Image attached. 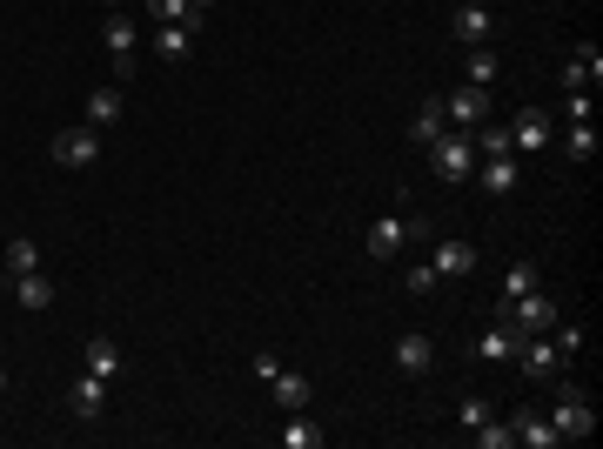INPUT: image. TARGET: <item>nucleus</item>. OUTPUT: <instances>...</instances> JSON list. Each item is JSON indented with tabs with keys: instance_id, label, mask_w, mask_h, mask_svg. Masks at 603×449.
I'll list each match as a JSON object with an SVG mask.
<instances>
[{
	"instance_id": "f257e3e1",
	"label": "nucleus",
	"mask_w": 603,
	"mask_h": 449,
	"mask_svg": "<svg viewBox=\"0 0 603 449\" xmlns=\"http://www.w3.org/2000/svg\"><path fill=\"white\" fill-rule=\"evenodd\" d=\"M496 322H510L516 336H550L563 315H557V295L530 289V295H516V302H496Z\"/></svg>"
},
{
	"instance_id": "f03ea898",
	"label": "nucleus",
	"mask_w": 603,
	"mask_h": 449,
	"mask_svg": "<svg viewBox=\"0 0 603 449\" xmlns=\"http://www.w3.org/2000/svg\"><path fill=\"white\" fill-rule=\"evenodd\" d=\"M429 168L443 181H469L476 175V135H463V128H449V135L429 141Z\"/></svg>"
},
{
	"instance_id": "7ed1b4c3",
	"label": "nucleus",
	"mask_w": 603,
	"mask_h": 449,
	"mask_svg": "<svg viewBox=\"0 0 603 449\" xmlns=\"http://www.w3.org/2000/svg\"><path fill=\"white\" fill-rule=\"evenodd\" d=\"M416 235H423V222H409V215H376V228H369V255H376V262H396Z\"/></svg>"
},
{
	"instance_id": "20e7f679",
	"label": "nucleus",
	"mask_w": 603,
	"mask_h": 449,
	"mask_svg": "<svg viewBox=\"0 0 603 449\" xmlns=\"http://www.w3.org/2000/svg\"><path fill=\"white\" fill-rule=\"evenodd\" d=\"M54 161H61V168H94V161H101V128H88V121H81V128H61V135H54Z\"/></svg>"
},
{
	"instance_id": "39448f33",
	"label": "nucleus",
	"mask_w": 603,
	"mask_h": 449,
	"mask_svg": "<svg viewBox=\"0 0 603 449\" xmlns=\"http://www.w3.org/2000/svg\"><path fill=\"white\" fill-rule=\"evenodd\" d=\"M483 114H490V88H469V81L443 101V121L449 128H463V135L469 128H483Z\"/></svg>"
},
{
	"instance_id": "423d86ee",
	"label": "nucleus",
	"mask_w": 603,
	"mask_h": 449,
	"mask_svg": "<svg viewBox=\"0 0 603 449\" xmlns=\"http://www.w3.org/2000/svg\"><path fill=\"white\" fill-rule=\"evenodd\" d=\"M550 429H557V436H590V429H597V409H590V396L563 389L557 409H550Z\"/></svg>"
},
{
	"instance_id": "0eeeda50",
	"label": "nucleus",
	"mask_w": 603,
	"mask_h": 449,
	"mask_svg": "<svg viewBox=\"0 0 603 449\" xmlns=\"http://www.w3.org/2000/svg\"><path fill=\"white\" fill-rule=\"evenodd\" d=\"M101 409H108V376H74V389H67V416H81V423H94V416H101Z\"/></svg>"
},
{
	"instance_id": "6e6552de",
	"label": "nucleus",
	"mask_w": 603,
	"mask_h": 449,
	"mask_svg": "<svg viewBox=\"0 0 603 449\" xmlns=\"http://www.w3.org/2000/svg\"><path fill=\"white\" fill-rule=\"evenodd\" d=\"M516 369H523V376H536V382H550V376L563 369L557 342H543V336H523V342H516Z\"/></svg>"
},
{
	"instance_id": "1a4fd4ad",
	"label": "nucleus",
	"mask_w": 603,
	"mask_h": 449,
	"mask_svg": "<svg viewBox=\"0 0 603 449\" xmlns=\"http://www.w3.org/2000/svg\"><path fill=\"white\" fill-rule=\"evenodd\" d=\"M429 269L443 275V282L469 275V269H476V242H463V235H449V242H436V255H429Z\"/></svg>"
},
{
	"instance_id": "9d476101",
	"label": "nucleus",
	"mask_w": 603,
	"mask_h": 449,
	"mask_svg": "<svg viewBox=\"0 0 603 449\" xmlns=\"http://www.w3.org/2000/svg\"><path fill=\"white\" fill-rule=\"evenodd\" d=\"M516 181H523V161H516V155H496V161H483V195L510 202V195H516Z\"/></svg>"
},
{
	"instance_id": "9b49d317",
	"label": "nucleus",
	"mask_w": 603,
	"mask_h": 449,
	"mask_svg": "<svg viewBox=\"0 0 603 449\" xmlns=\"http://www.w3.org/2000/svg\"><path fill=\"white\" fill-rule=\"evenodd\" d=\"M510 148L516 155H543V148H550V121H543V114H516V128H510Z\"/></svg>"
},
{
	"instance_id": "f8f14e48",
	"label": "nucleus",
	"mask_w": 603,
	"mask_h": 449,
	"mask_svg": "<svg viewBox=\"0 0 603 449\" xmlns=\"http://www.w3.org/2000/svg\"><path fill=\"white\" fill-rule=\"evenodd\" d=\"M268 396H275L282 409H309L315 382H309V376H295V369H275V376H268Z\"/></svg>"
},
{
	"instance_id": "ddd939ff",
	"label": "nucleus",
	"mask_w": 603,
	"mask_h": 449,
	"mask_svg": "<svg viewBox=\"0 0 603 449\" xmlns=\"http://www.w3.org/2000/svg\"><path fill=\"white\" fill-rule=\"evenodd\" d=\"M429 362H436V342L409 329V336L396 342V369H402V376H429Z\"/></svg>"
},
{
	"instance_id": "4468645a",
	"label": "nucleus",
	"mask_w": 603,
	"mask_h": 449,
	"mask_svg": "<svg viewBox=\"0 0 603 449\" xmlns=\"http://www.w3.org/2000/svg\"><path fill=\"white\" fill-rule=\"evenodd\" d=\"M510 436H516L523 449H557V443H563L557 429H550V416H536V409H523V416H516V423H510Z\"/></svg>"
},
{
	"instance_id": "2eb2a0df",
	"label": "nucleus",
	"mask_w": 603,
	"mask_h": 449,
	"mask_svg": "<svg viewBox=\"0 0 603 449\" xmlns=\"http://www.w3.org/2000/svg\"><path fill=\"white\" fill-rule=\"evenodd\" d=\"M597 74H603V54H597V47H590V41L570 47V61H563V88H590Z\"/></svg>"
},
{
	"instance_id": "dca6fc26",
	"label": "nucleus",
	"mask_w": 603,
	"mask_h": 449,
	"mask_svg": "<svg viewBox=\"0 0 603 449\" xmlns=\"http://www.w3.org/2000/svg\"><path fill=\"white\" fill-rule=\"evenodd\" d=\"M14 302H21L27 315H41V309H54V282H47L41 269H34V275H14Z\"/></svg>"
},
{
	"instance_id": "f3484780",
	"label": "nucleus",
	"mask_w": 603,
	"mask_h": 449,
	"mask_svg": "<svg viewBox=\"0 0 603 449\" xmlns=\"http://www.w3.org/2000/svg\"><path fill=\"white\" fill-rule=\"evenodd\" d=\"M195 34H201V27H181V21L155 27V47H161V61H188V54H195Z\"/></svg>"
},
{
	"instance_id": "a211bd4d",
	"label": "nucleus",
	"mask_w": 603,
	"mask_h": 449,
	"mask_svg": "<svg viewBox=\"0 0 603 449\" xmlns=\"http://www.w3.org/2000/svg\"><path fill=\"white\" fill-rule=\"evenodd\" d=\"M516 342H523V336H516L510 322H496V329H483L476 356H483V362H516Z\"/></svg>"
},
{
	"instance_id": "6ab92c4d",
	"label": "nucleus",
	"mask_w": 603,
	"mask_h": 449,
	"mask_svg": "<svg viewBox=\"0 0 603 449\" xmlns=\"http://www.w3.org/2000/svg\"><path fill=\"white\" fill-rule=\"evenodd\" d=\"M121 114H128L121 88H94V94H88V128H114Z\"/></svg>"
},
{
	"instance_id": "aec40b11",
	"label": "nucleus",
	"mask_w": 603,
	"mask_h": 449,
	"mask_svg": "<svg viewBox=\"0 0 603 449\" xmlns=\"http://www.w3.org/2000/svg\"><path fill=\"white\" fill-rule=\"evenodd\" d=\"M456 41H463V47L490 41V7H469V0H463V7H456Z\"/></svg>"
},
{
	"instance_id": "412c9836",
	"label": "nucleus",
	"mask_w": 603,
	"mask_h": 449,
	"mask_svg": "<svg viewBox=\"0 0 603 449\" xmlns=\"http://www.w3.org/2000/svg\"><path fill=\"white\" fill-rule=\"evenodd\" d=\"M282 449H322V429H315L302 409H289V423H282Z\"/></svg>"
},
{
	"instance_id": "4be33fe9",
	"label": "nucleus",
	"mask_w": 603,
	"mask_h": 449,
	"mask_svg": "<svg viewBox=\"0 0 603 449\" xmlns=\"http://www.w3.org/2000/svg\"><path fill=\"white\" fill-rule=\"evenodd\" d=\"M101 41H108V54L121 61V54H134V41H141V34H134V21H128V14H108V27H101Z\"/></svg>"
},
{
	"instance_id": "5701e85b",
	"label": "nucleus",
	"mask_w": 603,
	"mask_h": 449,
	"mask_svg": "<svg viewBox=\"0 0 603 449\" xmlns=\"http://www.w3.org/2000/svg\"><path fill=\"white\" fill-rule=\"evenodd\" d=\"M0 262H7V275H34V269H41V248L27 242V235H14V242H7V255H0Z\"/></svg>"
},
{
	"instance_id": "b1692460",
	"label": "nucleus",
	"mask_w": 603,
	"mask_h": 449,
	"mask_svg": "<svg viewBox=\"0 0 603 449\" xmlns=\"http://www.w3.org/2000/svg\"><path fill=\"white\" fill-rule=\"evenodd\" d=\"M148 14H155V27H168V21H181V27H201L208 14H195L188 0H148Z\"/></svg>"
},
{
	"instance_id": "393cba45",
	"label": "nucleus",
	"mask_w": 603,
	"mask_h": 449,
	"mask_svg": "<svg viewBox=\"0 0 603 449\" xmlns=\"http://www.w3.org/2000/svg\"><path fill=\"white\" fill-rule=\"evenodd\" d=\"M88 369L94 376H121V349L108 336H88Z\"/></svg>"
},
{
	"instance_id": "a878e982",
	"label": "nucleus",
	"mask_w": 603,
	"mask_h": 449,
	"mask_svg": "<svg viewBox=\"0 0 603 449\" xmlns=\"http://www.w3.org/2000/svg\"><path fill=\"white\" fill-rule=\"evenodd\" d=\"M409 135L423 141V148H429V141H436V135H449V121H443V101H429V108L416 114V121H409Z\"/></svg>"
},
{
	"instance_id": "bb28decb",
	"label": "nucleus",
	"mask_w": 603,
	"mask_h": 449,
	"mask_svg": "<svg viewBox=\"0 0 603 449\" xmlns=\"http://www.w3.org/2000/svg\"><path fill=\"white\" fill-rule=\"evenodd\" d=\"M536 289V262H510V275H503V302H516V295Z\"/></svg>"
},
{
	"instance_id": "cd10ccee",
	"label": "nucleus",
	"mask_w": 603,
	"mask_h": 449,
	"mask_svg": "<svg viewBox=\"0 0 603 449\" xmlns=\"http://www.w3.org/2000/svg\"><path fill=\"white\" fill-rule=\"evenodd\" d=\"M563 148H570V161H590L597 155V128H590V121H570V141H563Z\"/></svg>"
},
{
	"instance_id": "c85d7f7f",
	"label": "nucleus",
	"mask_w": 603,
	"mask_h": 449,
	"mask_svg": "<svg viewBox=\"0 0 603 449\" xmlns=\"http://www.w3.org/2000/svg\"><path fill=\"white\" fill-rule=\"evenodd\" d=\"M469 135H476V148H483V155H516V148H510V128H469Z\"/></svg>"
},
{
	"instance_id": "c756f323",
	"label": "nucleus",
	"mask_w": 603,
	"mask_h": 449,
	"mask_svg": "<svg viewBox=\"0 0 603 449\" xmlns=\"http://www.w3.org/2000/svg\"><path fill=\"white\" fill-rule=\"evenodd\" d=\"M563 121H590V88H563Z\"/></svg>"
},
{
	"instance_id": "7c9ffc66",
	"label": "nucleus",
	"mask_w": 603,
	"mask_h": 449,
	"mask_svg": "<svg viewBox=\"0 0 603 449\" xmlns=\"http://www.w3.org/2000/svg\"><path fill=\"white\" fill-rule=\"evenodd\" d=\"M496 81V54H469V88H490Z\"/></svg>"
},
{
	"instance_id": "2f4dec72",
	"label": "nucleus",
	"mask_w": 603,
	"mask_h": 449,
	"mask_svg": "<svg viewBox=\"0 0 603 449\" xmlns=\"http://www.w3.org/2000/svg\"><path fill=\"white\" fill-rule=\"evenodd\" d=\"M476 443H483V449H510L516 436H510L503 423H476Z\"/></svg>"
},
{
	"instance_id": "473e14b6",
	"label": "nucleus",
	"mask_w": 603,
	"mask_h": 449,
	"mask_svg": "<svg viewBox=\"0 0 603 449\" xmlns=\"http://www.w3.org/2000/svg\"><path fill=\"white\" fill-rule=\"evenodd\" d=\"M456 416L476 429V423H490V403H483V396H463V403H456Z\"/></svg>"
},
{
	"instance_id": "72a5a7b5",
	"label": "nucleus",
	"mask_w": 603,
	"mask_h": 449,
	"mask_svg": "<svg viewBox=\"0 0 603 449\" xmlns=\"http://www.w3.org/2000/svg\"><path fill=\"white\" fill-rule=\"evenodd\" d=\"M402 282H409V295H429V289H436V282H443V275H436V269H429V262H423V269H409V275H402Z\"/></svg>"
},
{
	"instance_id": "f704fd0d",
	"label": "nucleus",
	"mask_w": 603,
	"mask_h": 449,
	"mask_svg": "<svg viewBox=\"0 0 603 449\" xmlns=\"http://www.w3.org/2000/svg\"><path fill=\"white\" fill-rule=\"evenodd\" d=\"M577 349H583V329H557V356L570 362V356H577Z\"/></svg>"
},
{
	"instance_id": "c9c22d12",
	"label": "nucleus",
	"mask_w": 603,
	"mask_h": 449,
	"mask_svg": "<svg viewBox=\"0 0 603 449\" xmlns=\"http://www.w3.org/2000/svg\"><path fill=\"white\" fill-rule=\"evenodd\" d=\"M188 7H195V14H215V0H188Z\"/></svg>"
},
{
	"instance_id": "e433bc0d",
	"label": "nucleus",
	"mask_w": 603,
	"mask_h": 449,
	"mask_svg": "<svg viewBox=\"0 0 603 449\" xmlns=\"http://www.w3.org/2000/svg\"><path fill=\"white\" fill-rule=\"evenodd\" d=\"M469 7H490V0H469Z\"/></svg>"
},
{
	"instance_id": "4c0bfd02",
	"label": "nucleus",
	"mask_w": 603,
	"mask_h": 449,
	"mask_svg": "<svg viewBox=\"0 0 603 449\" xmlns=\"http://www.w3.org/2000/svg\"><path fill=\"white\" fill-rule=\"evenodd\" d=\"M0 396H7V376H0Z\"/></svg>"
},
{
	"instance_id": "58836bf2",
	"label": "nucleus",
	"mask_w": 603,
	"mask_h": 449,
	"mask_svg": "<svg viewBox=\"0 0 603 449\" xmlns=\"http://www.w3.org/2000/svg\"><path fill=\"white\" fill-rule=\"evenodd\" d=\"M114 7H121V0H108V14H114Z\"/></svg>"
}]
</instances>
